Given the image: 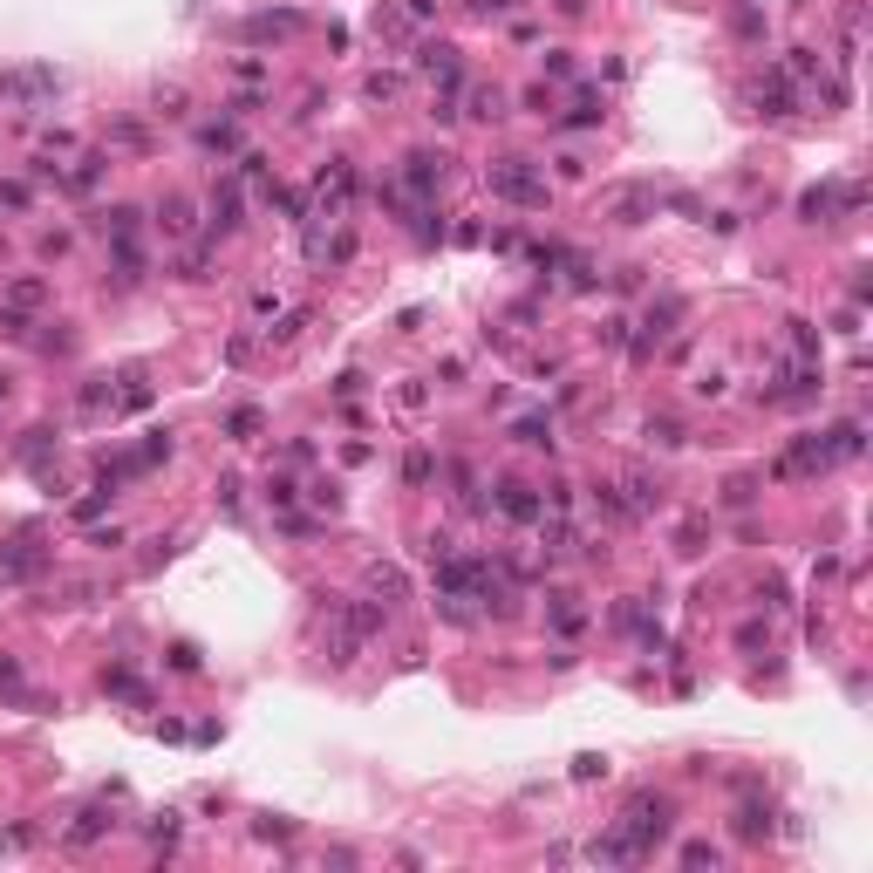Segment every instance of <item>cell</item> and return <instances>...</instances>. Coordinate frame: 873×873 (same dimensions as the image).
Masks as SVG:
<instances>
[{
  "instance_id": "31",
  "label": "cell",
  "mask_w": 873,
  "mask_h": 873,
  "mask_svg": "<svg viewBox=\"0 0 873 873\" xmlns=\"http://www.w3.org/2000/svg\"><path fill=\"white\" fill-rule=\"evenodd\" d=\"M48 451H55V430H48V423H35V430L14 444V457H21L28 471H48Z\"/></svg>"
},
{
  "instance_id": "33",
  "label": "cell",
  "mask_w": 873,
  "mask_h": 873,
  "mask_svg": "<svg viewBox=\"0 0 873 873\" xmlns=\"http://www.w3.org/2000/svg\"><path fill=\"white\" fill-rule=\"evenodd\" d=\"M642 437L655 444V451H683V444H689V430H683L676 417H648V423H642Z\"/></svg>"
},
{
  "instance_id": "35",
  "label": "cell",
  "mask_w": 873,
  "mask_h": 873,
  "mask_svg": "<svg viewBox=\"0 0 873 873\" xmlns=\"http://www.w3.org/2000/svg\"><path fill=\"white\" fill-rule=\"evenodd\" d=\"M512 444H526V451H553V417H519V423H512Z\"/></svg>"
},
{
  "instance_id": "18",
  "label": "cell",
  "mask_w": 873,
  "mask_h": 873,
  "mask_svg": "<svg viewBox=\"0 0 873 873\" xmlns=\"http://www.w3.org/2000/svg\"><path fill=\"white\" fill-rule=\"evenodd\" d=\"M246 226V198H239V185L232 178H219V191H212V205H205V232L212 239H226V232Z\"/></svg>"
},
{
  "instance_id": "48",
  "label": "cell",
  "mask_w": 873,
  "mask_h": 873,
  "mask_svg": "<svg viewBox=\"0 0 873 873\" xmlns=\"http://www.w3.org/2000/svg\"><path fill=\"white\" fill-rule=\"evenodd\" d=\"M362 89H369V103H389V96L403 89V76H389V69H376V76L362 82Z\"/></svg>"
},
{
  "instance_id": "29",
  "label": "cell",
  "mask_w": 873,
  "mask_h": 873,
  "mask_svg": "<svg viewBox=\"0 0 873 873\" xmlns=\"http://www.w3.org/2000/svg\"><path fill=\"white\" fill-rule=\"evenodd\" d=\"M553 273H567L573 294H594V287H601V266L587 260V253H560V266H553Z\"/></svg>"
},
{
  "instance_id": "44",
  "label": "cell",
  "mask_w": 873,
  "mask_h": 873,
  "mask_svg": "<svg viewBox=\"0 0 873 873\" xmlns=\"http://www.w3.org/2000/svg\"><path fill=\"white\" fill-rule=\"evenodd\" d=\"M178 833H185V826H178V812H157V819H151V846H157V853H171V846H178Z\"/></svg>"
},
{
  "instance_id": "36",
  "label": "cell",
  "mask_w": 873,
  "mask_h": 873,
  "mask_svg": "<svg viewBox=\"0 0 873 873\" xmlns=\"http://www.w3.org/2000/svg\"><path fill=\"white\" fill-rule=\"evenodd\" d=\"M546 614H553L560 635H580V621H587V608H580L573 594H546Z\"/></svg>"
},
{
  "instance_id": "25",
  "label": "cell",
  "mask_w": 873,
  "mask_h": 873,
  "mask_svg": "<svg viewBox=\"0 0 873 873\" xmlns=\"http://www.w3.org/2000/svg\"><path fill=\"white\" fill-rule=\"evenodd\" d=\"M103 833H110V805H82V812H76V826H69L62 839H69V846H96Z\"/></svg>"
},
{
  "instance_id": "37",
  "label": "cell",
  "mask_w": 873,
  "mask_h": 873,
  "mask_svg": "<svg viewBox=\"0 0 873 873\" xmlns=\"http://www.w3.org/2000/svg\"><path fill=\"white\" fill-rule=\"evenodd\" d=\"M587 860H601V867H635V853H628V839L621 833H601L587 846Z\"/></svg>"
},
{
  "instance_id": "50",
  "label": "cell",
  "mask_w": 873,
  "mask_h": 873,
  "mask_svg": "<svg viewBox=\"0 0 873 873\" xmlns=\"http://www.w3.org/2000/svg\"><path fill=\"white\" fill-rule=\"evenodd\" d=\"M573 778H580V785H594V778H608V758H594V751H587V758H573Z\"/></svg>"
},
{
  "instance_id": "11",
  "label": "cell",
  "mask_w": 873,
  "mask_h": 873,
  "mask_svg": "<svg viewBox=\"0 0 873 873\" xmlns=\"http://www.w3.org/2000/svg\"><path fill=\"white\" fill-rule=\"evenodd\" d=\"M492 505L512 519V526H539V519H546V492H532L526 478H498V485H492Z\"/></svg>"
},
{
  "instance_id": "23",
  "label": "cell",
  "mask_w": 873,
  "mask_h": 873,
  "mask_svg": "<svg viewBox=\"0 0 873 873\" xmlns=\"http://www.w3.org/2000/svg\"><path fill=\"white\" fill-rule=\"evenodd\" d=\"M621 498H628V512L642 519V512H655V505H662V478H648V471H628V478H621Z\"/></svg>"
},
{
  "instance_id": "59",
  "label": "cell",
  "mask_w": 873,
  "mask_h": 873,
  "mask_svg": "<svg viewBox=\"0 0 873 873\" xmlns=\"http://www.w3.org/2000/svg\"><path fill=\"white\" fill-rule=\"evenodd\" d=\"M696 396H723V369H703V376H696Z\"/></svg>"
},
{
  "instance_id": "49",
  "label": "cell",
  "mask_w": 873,
  "mask_h": 873,
  "mask_svg": "<svg viewBox=\"0 0 873 873\" xmlns=\"http://www.w3.org/2000/svg\"><path fill=\"white\" fill-rule=\"evenodd\" d=\"M717 860H723V853L710 846V839H689V846H683V867H717Z\"/></svg>"
},
{
  "instance_id": "39",
  "label": "cell",
  "mask_w": 873,
  "mask_h": 873,
  "mask_svg": "<svg viewBox=\"0 0 873 873\" xmlns=\"http://www.w3.org/2000/svg\"><path fill=\"white\" fill-rule=\"evenodd\" d=\"M103 410H116V389L110 376H89L82 382V417H103Z\"/></svg>"
},
{
  "instance_id": "32",
  "label": "cell",
  "mask_w": 873,
  "mask_h": 873,
  "mask_svg": "<svg viewBox=\"0 0 873 873\" xmlns=\"http://www.w3.org/2000/svg\"><path fill=\"white\" fill-rule=\"evenodd\" d=\"M471 116H478V123H505V116H512V103H505V89H498V82H485V89H471Z\"/></svg>"
},
{
  "instance_id": "38",
  "label": "cell",
  "mask_w": 873,
  "mask_h": 873,
  "mask_svg": "<svg viewBox=\"0 0 873 873\" xmlns=\"http://www.w3.org/2000/svg\"><path fill=\"white\" fill-rule=\"evenodd\" d=\"M178 280H212V239H198L178 253Z\"/></svg>"
},
{
  "instance_id": "40",
  "label": "cell",
  "mask_w": 873,
  "mask_h": 873,
  "mask_svg": "<svg viewBox=\"0 0 873 873\" xmlns=\"http://www.w3.org/2000/svg\"><path fill=\"white\" fill-rule=\"evenodd\" d=\"M41 328H48V335H35L41 355H76V328L69 321H41Z\"/></svg>"
},
{
  "instance_id": "1",
  "label": "cell",
  "mask_w": 873,
  "mask_h": 873,
  "mask_svg": "<svg viewBox=\"0 0 873 873\" xmlns=\"http://www.w3.org/2000/svg\"><path fill=\"white\" fill-rule=\"evenodd\" d=\"M382 628H389V608H382V601H328L321 648H328V662H355Z\"/></svg>"
},
{
  "instance_id": "58",
  "label": "cell",
  "mask_w": 873,
  "mask_h": 873,
  "mask_svg": "<svg viewBox=\"0 0 873 873\" xmlns=\"http://www.w3.org/2000/svg\"><path fill=\"white\" fill-rule=\"evenodd\" d=\"M737 35H751V41L764 35V14H758V7H737Z\"/></svg>"
},
{
  "instance_id": "20",
  "label": "cell",
  "mask_w": 873,
  "mask_h": 873,
  "mask_svg": "<svg viewBox=\"0 0 873 873\" xmlns=\"http://www.w3.org/2000/svg\"><path fill=\"white\" fill-rule=\"evenodd\" d=\"M369 594H376L382 608L396 614L403 601H410V580H403V567H389V560H376V567H369Z\"/></svg>"
},
{
  "instance_id": "6",
  "label": "cell",
  "mask_w": 873,
  "mask_h": 873,
  "mask_svg": "<svg viewBox=\"0 0 873 873\" xmlns=\"http://www.w3.org/2000/svg\"><path fill=\"white\" fill-rule=\"evenodd\" d=\"M683 314H689L683 294H655L642 321H628V328H635V335H628V355H635V362H655V348H662L676 328H683Z\"/></svg>"
},
{
  "instance_id": "8",
  "label": "cell",
  "mask_w": 873,
  "mask_h": 873,
  "mask_svg": "<svg viewBox=\"0 0 873 873\" xmlns=\"http://www.w3.org/2000/svg\"><path fill=\"white\" fill-rule=\"evenodd\" d=\"M48 567H55V546H41V532H14V539H0V580H7V587L41 580Z\"/></svg>"
},
{
  "instance_id": "43",
  "label": "cell",
  "mask_w": 873,
  "mask_h": 873,
  "mask_svg": "<svg viewBox=\"0 0 873 873\" xmlns=\"http://www.w3.org/2000/svg\"><path fill=\"white\" fill-rule=\"evenodd\" d=\"M430 478H437V457H430V451L403 457V485H430Z\"/></svg>"
},
{
  "instance_id": "9",
  "label": "cell",
  "mask_w": 873,
  "mask_h": 873,
  "mask_svg": "<svg viewBox=\"0 0 873 873\" xmlns=\"http://www.w3.org/2000/svg\"><path fill=\"white\" fill-rule=\"evenodd\" d=\"M62 89V69L55 62H28V69H0V103H21V110H35Z\"/></svg>"
},
{
  "instance_id": "27",
  "label": "cell",
  "mask_w": 873,
  "mask_h": 873,
  "mask_svg": "<svg viewBox=\"0 0 873 873\" xmlns=\"http://www.w3.org/2000/svg\"><path fill=\"white\" fill-rule=\"evenodd\" d=\"M157 226L171 232V239H185V232H191V198H185V191H164V198H157Z\"/></svg>"
},
{
  "instance_id": "2",
  "label": "cell",
  "mask_w": 873,
  "mask_h": 873,
  "mask_svg": "<svg viewBox=\"0 0 873 873\" xmlns=\"http://www.w3.org/2000/svg\"><path fill=\"white\" fill-rule=\"evenodd\" d=\"M614 833L628 839L635 860H648L662 839L676 833V798H669V792H635L628 805H621V826H614Z\"/></svg>"
},
{
  "instance_id": "16",
  "label": "cell",
  "mask_w": 873,
  "mask_h": 873,
  "mask_svg": "<svg viewBox=\"0 0 873 873\" xmlns=\"http://www.w3.org/2000/svg\"><path fill=\"white\" fill-rule=\"evenodd\" d=\"M751 103H758V116H771V123H785V116H792L798 103H805V96H798V82L785 76V69H771V76H764L758 89H751Z\"/></svg>"
},
{
  "instance_id": "30",
  "label": "cell",
  "mask_w": 873,
  "mask_h": 873,
  "mask_svg": "<svg viewBox=\"0 0 873 873\" xmlns=\"http://www.w3.org/2000/svg\"><path fill=\"white\" fill-rule=\"evenodd\" d=\"M103 171H110V157H103V151L76 157V171H62V191H96V185H103Z\"/></svg>"
},
{
  "instance_id": "26",
  "label": "cell",
  "mask_w": 873,
  "mask_h": 873,
  "mask_svg": "<svg viewBox=\"0 0 873 873\" xmlns=\"http://www.w3.org/2000/svg\"><path fill=\"white\" fill-rule=\"evenodd\" d=\"M96 232H103V239H137V232H144V212H137V205H110V212H96Z\"/></svg>"
},
{
  "instance_id": "12",
  "label": "cell",
  "mask_w": 873,
  "mask_h": 873,
  "mask_svg": "<svg viewBox=\"0 0 873 873\" xmlns=\"http://www.w3.org/2000/svg\"><path fill=\"white\" fill-rule=\"evenodd\" d=\"M437 185H444V157H437V151H410V157H403L396 191H410V205H430V198H437Z\"/></svg>"
},
{
  "instance_id": "51",
  "label": "cell",
  "mask_w": 873,
  "mask_h": 873,
  "mask_svg": "<svg viewBox=\"0 0 873 873\" xmlns=\"http://www.w3.org/2000/svg\"><path fill=\"white\" fill-rule=\"evenodd\" d=\"M157 116H191V110H185V89H178V82H171V89H157Z\"/></svg>"
},
{
  "instance_id": "61",
  "label": "cell",
  "mask_w": 873,
  "mask_h": 873,
  "mask_svg": "<svg viewBox=\"0 0 873 873\" xmlns=\"http://www.w3.org/2000/svg\"><path fill=\"white\" fill-rule=\"evenodd\" d=\"M553 7H560L567 21H580V14H587V0H553Z\"/></svg>"
},
{
  "instance_id": "57",
  "label": "cell",
  "mask_w": 873,
  "mask_h": 873,
  "mask_svg": "<svg viewBox=\"0 0 873 873\" xmlns=\"http://www.w3.org/2000/svg\"><path fill=\"white\" fill-rule=\"evenodd\" d=\"M307 328V314H287V321H280V328H266V342H294V335H301Z\"/></svg>"
},
{
  "instance_id": "17",
  "label": "cell",
  "mask_w": 873,
  "mask_h": 873,
  "mask_svg": "<svg viewBox=\"0 0 873 873\" xmlns=\"http://www.w3.org/2000/svg\"><path fill=\"white\" fill-rule=\"evenodd\" d=\"M417 69H423V76H437V82H444V96L457 103V89H464V62H457L451 41H423V48H417Z\"/></svg>"
},
{
  "instance_id": "55",
  "label": "cell",
  "mask_w": 873,
  "mask_h": 873,
  "mask_svg": "<svg viewBox=\"0 0 873 873\" xmlns=\"http://www.w3.org/2000/svg\"><path fill=\"white\" fill-rule=\"evenodd\" d=\"M751 498H758L751 478H730V485H723V505H751Z\"/></svg>"
},
{
  "instance_id": "24",
  "label": "cell",
  "mask_w": 873,
  "mask_h": 873,
  "mask_svg": "<svg viewBox=\"0 0 873 873\" xmlns=\"http://www.w3.org/2000/svg\"><path fill=\"white\" fill-rule=\"evenodd\" d=\"M116 382H123V389H116V410H151V369H144V362H130Z\"/></svg>"
},
{
  "instance_id": "22",
  "label": "cell",
  "mask_w": 873,
  "mask_h": 873,
  "mask_svg": "<svg viewBox=\"0 0 873 873\" xmlns=\"http://www.w3.org/2000/svg\"><path fill=\"white\" fill-rule=\"evenodd\" d=\"M103 696H123V703H137V710H151V683H144L137 669H103Z\"/></svg>"
},
{
  "instance_id": "54",
  "label": "cell",
  "mask_w": 873,
  "mask_h": 873,
  "mask_svg": "<svg viewBox=\"0 0 873 873\" xmlns=\"http://www.w3.org/2000/svg\"><path fill=\"white\" fill-rule=\"evenodd\" d=\"M546 76H553V82L573 76V55H567V48H546Z\"/></svg>"
},
{
  "instance_id": "5",
  "label": "cell",
  "mask_w": 873,
  "mask_h": 873,
  "mask_svg": "<svg viewBox=\"0 0 873 873\" xmlns=\"http://www.w3.org/2000/svg\"><path fill=\"white\" fill-rule=\"evenodd\" d=\"M833 464H839V437L833 430H805V437H792L785 451L771 457V478H819Z\"/></svg>"
},
{
  "instance_id": "15",
  "label": "cell",
  "mask_w": 873,
  "mask_h": 873,
  "mask_svg": "<svg viewBox=\"0 0 873 873\" xmlns=\"http://www.w3.org/2000/svg\"><path fill=\"white\" fill-rule=\"evenodd\" d=\"M655 212H662V191H655V185H621L608 198V219H614V226H648Z\"/></svg>"
},
{
  "instance_id": "7",
  "label": "cell",
  "mask_w": 873,
  "mask_h": 873,
  "mask_svg": "<svg viewBox=\"0 0 873 873\" xmlns=\"http://www.w3.org/2000/svg\"><path fill=\"white\" fill-rule=\"evenodd\" d=\"M867 205V191L860 185H812V191H798V219L805 226H839V219H853Z\"/></svg>"
},
{
  "instance_id": "52",
  "label": "cell",
  "mask_w": 873,
  "mask_h": 873,
  "mask_svg": "<svg viewBox=\"0 0 873 873\" xmlns=\"http://www.w3.org/2000/svg\"><path fill=\"white\" fill-rule=\"evenodd\" d=\"M471 7H478V14H485V21H505V14H519V7H526V0H471Z\"/></svg>"
},
{
  "instance_id": "53",
  "label": "cell",
  "mask_w": 873,
  "mask_h": 873,
  "mask_svg": "<svg viewBox=\"0 0 873 873\" xmlns=\"http://www.w3.org/2000/svg\"><path fill=\"white\" fill-rule=\"evenodd\" d=\"M28 198H35V191L21 185V178H14V185H0V205H7V212H28Z\"/></svg>"
},
{
  "instance_id": "42",
  "label": "cell",
  "mask_w": 873,
  "mask_h": 873,
  "mask_svg": "<svg viewBox=\"0 0 873 873\" xmlns=\"http://www.w3.org/2000/svg\"><path fill=\"white\" fill-rule=\"evenodd\" d=\"M110 485H96V492H89V498H76V505H69V512H76V526H89V519H103V512H110Z\"/></svg>"
},
{
  "instance_id": "46",
  "label": "cell",
  "mask_w": 873,
  "mask_h": 873,
  "mask_svg": "<svg viewBox=\"0 0 873 873\" xmlns=\"http://www.w3.org/2000/svg\"><path fill=\"white\" fill-rule=\"evenodd\" d=\"M294 498H301L294 478H266V505H273V512H294Z\"/></svg>"
},
{
  "instance_id": "45",
  "label": "cell",
  "mask_w": 873,
  "mask_h": 873,
  "mask_svg": "<svg viewBox=\"0 0 873 873\" xmlns=\"http://www.w3.org/2000/svg\"><path fill=\"white\" fill-rule=\"evenodd\" d=\"M116 144H123V151H151V130H144V123H137V116H123V123H116L110 130Z\"/></svg>"
},
{
  "instance_id": "14",
  "label": "cell",
  "mask_w": 873,
  "mask_h": 873,
  "mask_svg": "<svg viewBox=\"0 0 873 873\" xmlns=\"http://www.w3.org/2000/svg\"><path fill=\"white\" fill-rule=\"evenodd\" d=\"M301 28H307L301 7H260V14L239 21V41H287V35H301Z\"/></svg>"
},
{
  "instance_id": "4",
  "label": "cell",
  "mask_w": 873,
  "mask_h": 873,
  "mask_svg": "<svg viewBox=\"0 0 873 873\" xmlns=\"http://www.w3.org/2000/svg\"><path fill=\"white\" fill-rule=\"evenodd\" d=\"M485 185H492V198L519 205V212H539V205H546V171H539L532 157H498L492 171H485Z\"/></svg>"
},
{
  "instance_id": "10",
  "label": "cell",
  "mask_w": 873,
  "mask_h": 873,
  "mask_svg": "<svg viewBox=\"0 0 873 873\" xmlns=\"http://www.w3.org/2000/svg\"><path fill=\"white\" fill-rule=\"evenodd\" d=\"M314 198H321V205H314L307 219H348V205H355V164H348V157H328L321 178H314Z\"/></svg>"
},
{
  "instance_id": "28",
  "label": "cell",
  "mask_w": 873,
  "mask_h": 873,
  "mask_svg": "<svg viewBox=\"0 0 873 873\" xmlns=\"http://www.w3.org/2000/svg\"><path fill=\"white\" fill-rule=\"evenodd\" d=\"M594 123H601V96H587V89H580L567 110L553 116V130H594Z\"/></svg>"
},
{
  "instance_id": "62",
  "label": "cell",
  "mask_w": 873,
  "mask_h": 873,
  "mask_svg": "<svg viewBox=\"0 0 873 873\" xmlns=\"http://www.w3.org/2000/svg\"><path fill=\"white\" fill-rule=\"evenodd\" d=\"M0 403H7V376H0Z\"/></svg>"
},
{
  "instance_id": "3",
  "label": "cell",
  "mask_w": 873,
  "mask_h": 873,
  "mask_svg": "<svg viewBox=\"0 0 873 873\" xmlns=\"http://www.w3.org/2000/svg\"><path fill=\"white\" fill-rule=\"evenodd\" d=\"M819 362H798V355H778L771 362V382H758V403L771 410H805V403H819Z\"/></svg>"
},
{
  "instance_id": "21",
  "label": "cell",
  "mask_w": 873,
  "mask_h": 873,
  "mask_svg": "<svg viewBox=\"0 0 873 873\" xmlns=\"http://www.w3.org/2000/svg\"><path fill=\"white\" fill-rule=\"evenodd\" d=\"M614 628L635 635V642H648V648H662V621H655L642 601H621V608H614Z\"/></svg>"
},
{
  "instance_id": "60",
  "label": "cell",
  "mask_w": 873,
  "mask_h": 873,
  "mask_svg": "<svg viewBox=\"0 0 873 873\" xmlns=\"http://www.w3.org/2000/svg\"><path fill=\"white\" fill-rule=\"evenodd\" d=\"M21 683V662H14V655H0V689H14Z\"/></svg>"
},
{
  "instance_id": "56",
  "label": "cell",
  "mask_w": 873,
  "mask_h": 873,
  "mask_svg": "<svg viewBox=\"0 0 873 873\" xmlns=\"http://www.w3.org/2000/svg\"><path fill=\"white\" fill-rule=\"evenodd\" d=\"M601 342H608V348H628V321H621V314H608V321H601Z\"/></svg>"
},
{
  "instance_id": "19",
  "label": "cell",
  "mask_w": 873,
  "mask_h": 873,
  "mask_svg": "<svg viewBox=\"0 0 873 873\" xmlns=\"http://www.w3.org/2000/svg\"><path fill=\"white\" fill-rule=\"evenodd\" d=\"M198 151H205V157H239V151H246V144H239V123H232V116L198 123Z\"/></svg>"
},
{
  "instance_id": "47",
  "label": "cell",
  "mask_w": 873,
  "mask_h": 873,
  "mask_svg": "<svg viewBox=\"0 0 873 873\" xmlns=\"http://www.w3.org/2000/svg\"><path fill=\"white\" fill-rule=\"evenodd\" d=\"M171 669H178V676H198V669H205V655H198L191 642H171Z\"/></svg>"
},
{
  "instance_id": "13",
  "label": "cell",
  "mask_w": 873,
  "mask_h": 873,
  "mask_svg": "<svg viewBox=\"0 0 873 873\" xmlns=\"http://www.w3.org/2000/svg\"><path fill=\"white\" fill-rule=\"evenodd\" d=\"M771 819H778V812H771V798H758V785H744L737 812H730V833L744 839V846H758V839H771V833H778Z\"/></svg>"
},
{
  "instance_id": "41",
  "label": "cell",
  "mask_w": 873,
  "mask_h": 873,
  "mask_svg": "<svg viewBox=\"0 0 873 873\" xmlns=\"http://www.w3.org/2000/svg\"><path fill=\"white\" fill-rule=\"evenodd\" d=\"M226 437H232V444H253V437H260V410H253V403H239V410L226 417Z\"/></svg>"
},
{
  "instance_id": "34",
  "label": "cell",
  "mask_w": 873,
  "mask_h": 873,
  "mask_svg": "<svg viewBox=\"0 0 873 873\" xmlns=\"http://www.w3.org/2000/svg\"><path fill=\"white\" fill-rule=\"evenodd\" d=\"M41 301H48V280H35V273H21V280H7V307H21V314H35Z\"/></svg>"
}]
</instances>
